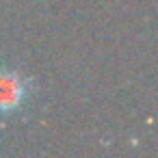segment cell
Masks as SVG:
<instances>
[{
  "instance_id": "1",
  "label": "cell",
  "mask_w": 158,
  "mask_h": 158,
  "mask_svg": "<svg viewBox=\"0 0 158 158\" xmlns=\"http://www.w3.org/2000/svg\"><path fill=\"white\" fill-rule=\"evenodd\" d=\"M31 98V80L15 69L0 67V115L9 117L24 108Z\"/></svg>"
}]
</instances>
